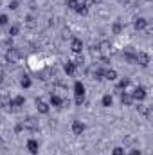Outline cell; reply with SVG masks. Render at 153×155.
<instances>
[{"instance_id": "obj_1", "label": "cell", "mask_w": 153, "mask_h": 155, "mask_svg": "<svg viewBox=\"0 0 153 155\" xmlns=\"http://www.w3.org/2000/svg\"><path fill=\"white\" fill-rule=\"evenodd\" d=\"M74 94H76L74 103H76L77 107H81L83 101H85V85H83L81 81H76V83H74Z\"/></svg>"}, {"instance_id": "obj_2", "label": "cell", "mask_w": 153, "mask_h": 155, "mask_svg": "<svg viewBox=\"0 0 153 155\" xmlns=\"http://www.w3.org/2000/svg\"><path fill=\"white\" fill-rule=\"evenodd\" d=\"M97 51L101 52V56L110 54V52H112V41H110V40H101V41L97 43Z\"/></svg>"}, {"instance_id": "obj_3", "label": "cell", "mask_w": 153, "mask_h": 155, "mask_svg": "<svg viewBox=\"0 0 153 155\" xmlns=\"http://www.w3.org/2000/svg\"><path fill=\"white\" fill-rule=\"evenodd\" d=\"M135 63L141 65V67H148L150 65V56L144 51H139V52H135Z\"/></svg>"}, {"instance_id": "obj_4", "label": "cell", "mask_w": 153, "mask_h": 155, "mask_svg": "<svg viewBox=\"0 0 153 155\" xmlns=\"http://www.w3.org/2000/svg\"><path fill=\"white\" fill-rule=\"evenodd\" d=\"M146 96H148V92H146L144 87H135V88L132 90V97H133V101H144Z\"/></svg>"}, {"instance_id": "obj_5", "label": "cell", "mask_w": 153, "mask_h": 155, "mask_svg": "<svg viewBox=\"0 0 153 155\" xmlns=\"http://www.w3.org/2000/svg\"><path fill=\"white\" fill-rule=\"evenodd\" d=\"M5 58L13 63V61H16V60H20V58H22V52L18 51V47H15V45H13L11 49H7V51H5Z\"/></svg>"}, {"instance_id": "obj_6", "label": "cell", "mask_w": 153, "mask_h": 155, "mask_svg": "<svg viewBox=\"0 0 153 155\" xmlns=\"http://www.w3.org/2000/svg\"><path fill=\"white\" fill-rule=\"evenodd\" d=\"M22 124H24V128H25V130H31V132L38 130V121H36L34 117H27L25 121H22Z\"/></svg>"}, {"instance_id": "obj_7", "label": "cell", "mask_w": 153, "mask_h": 155, "mask_svg": "<svg viewBox=\"0 0 153 155\" xmlns=\"http://www.w3.org/2000/svg\"><path fill=\"white\" fill-rule=\"evenodd\" d=\"M0 107H2L4 110H11V108H13V99H11L7 94L0 96Z\"/></svg>"}, {"instance_id": "obj_8", "label": "cell", "mask_w": 153, "mask_h": 155, "mask_svg": "<svg viewBox=\"0 0 153 155\" xmlns=\"http://www.w3.org/2000/svg\"><path fill=\"white\" fill-rule=\"evenodd\" d=\"M36 110H38L40 114H49V110H50V105L49 103H45L43 99H36Z\"/></svg>"}, {"instance_id": "obj_9", "label": "cell", "mask_w": 153, "mask_h": 155, "mask_svg": "<svg viewBox=\"0 0 153 155\" xmlns=\"http://www.w3.org/2000/svg\"><path fill=\"white\" fill-rule=\"evenodd\" d=\"M133 27H135L137 31H144V29L148 27V20H146L144 16H139V18H135V22H133Z\"/></svg>"}, {"instance_id": "obj_10", "label": "cell", "mask_w": 153, "mask_h": 155, "mask_svg": "<svg viewBox=\"0 0 153 155\" xmlns=\"http://www.w3.org/2000/svg\"><path fill=\"white\" fill-rule=\"evenodd\" d=\"M63 103H65V97H61V96H58V94H50V105H52V107L63 108Z\"/></svg>"}, {"instance_id": "obj_11", "label": "cell", "mask_w": 153, "mask_h": 155, "mask_svg": "<svg viewBox=\"0 0 153 155\" xmlns=\"http://www.w3.org/2000/svg\"><path fill=\"white\" fill-rule=\"evenodd\" d=\"M70 49H72V52L81 54V51H83V41H81L79 38H72V41H70Z\"/></svg>"}, {"instance_id": "obj_12", "label": "cell", "mask_w": 153, "mask_h": 155, "mask_svg": "<svg viewBox=\"0 0 153 155\" xmlns=\"http://www.w3.org/2000/svg\"><path fill=\"white\" fill-rule=\"evenodd\" d=\"M121 103H122V107H132V103H133L132 94L130 92H121Z\"/></svg>"}, {"instance_id": "obj_13", "label": "cell", "mask_w": 153, "mask_h": 155, "mask_svg": "<svg viewBox=\"0 0 153 155\" xmlns=\"http://www.w3.org/2000/svg\"><path fill=\"white\" fill-rule=\"evenodd\" d=\"M85 132V124L81 121H72V134L74 135H81Z\"/></svg>"}, {"instance_id": "obj_14", "label": "cell", "mask_w": 153, "mask_h": 155, "mask_svg": "<svg viewBox=\"0 0 153 155\" xmlns=\"http://www.w3.org/2000/svg\"><path fill=\"white\" fill-rule=\"evenodd\" d=\"M27 150H29L33 155H36L38 153V150H40L38 141H36V139H29V141H27Z\"/></svg>"}, {"instance_id": "obj_15", "label": "cell", "mask_w": 153, "mask_h": 155, "mask_svg": "<svg viewBox=\"0 0 153 155\" xmlns=\"http://www.w3.org/2000/svg\"><path fill=\"white\" fill-rule=\"evenodd\" d=\"M137 112H139L141 116H144L146 119H150V117H151V108H150V107H146V105H139V107H137Z\"/></svg>"}, {"instance_id": "obj_16", "label": "cell", "mask_w": 153, "mask_h": 155, "mask_svg": "<svg viewBox=\"0 0 153 155\" xmlns=\"http://www.w3.org/2000/svg\"><path fill=\"white\" fill-rule=\"evenodd\" d=\"M76 69H77V65L74 61H67V63H65V72H67L69 76H74V74H76Z\"/></svg>"}, {"instance_id": "obj_17", "label": "cell", "mask_w": 153, "mask_h": 155, "mask_svg": "<svg viewBox=\"0 0 153 155\" xmlns=\"http://www.w3.org/2000/svg\"><path fill=\"white\" fill-rule=\"evenodd\" d=\"M38 25V20L33 16V15H29V16H25V27H29V29H34Z\"/></svg>"}, {"instance_id": "obj_18", "label": "cell", "mask_w": 153, "mask_h": 155, "mask_svg": "<svg viewBox=\"0 0 153 155\" xmlns=\"http://www.w3.org/2000/svg\"><path fill=\"white\" fill-rule=\"evenodd\" d=\"M103 79L115 81V79H117V72H115L114 69H105V76H103Z\"/></svg>"}, {"instance_id": "obj_19", "label": "cell", "mask_w": 153, "mask_h": 155, "mask_svg": "<svg viewBox=\"0 0 153 155\" xmlns=\"http://www.w3.org/2000/svg\"><path fill=\"white\" fill-rule=\"evenodd\" d=\"M25 105V97L24 96H16V97H13V107L15 108H22Z\"/></svg>"}, {"instance_id": "obj_20", "label": "cell", "mask_w": 153, "mask_h": 155, "mask_svg": "<svg viewBox=\"0 0 153 155\" xmlns=\"http://www.w3.org/2000/svg\"><path fill=\"white\" fill-rule=\"evenodd\" d=\"M74 11H76L77 15H83V16H85V15L88 13V7H86V5H85V4H83L81 0H79V4H77V7L74 9Z\"/></svg>"}, {"instance_id": "obj_21", "label": "cell", "mask_w": 153, "mask_h": 155, "mask_svg": "<svg viewBox=\"0 0 153 155\" xmlns=\"http://www.w3.org/2000/svg\"><path fill=\"white\" fill-rule=\"evenodd\" d=\"M128 85H130V79H126V78H124V79H121V81L117 83L115 90H117V92H119V90H126V88H128Z\"/></svg>"}, {"instance_id": "obj_22", "label": "cell", "mask_w": 153, "mask_h": 155, "mask_svg": "<svg viewBox=\"0 0 153 155\" xmlns=\"http://www.w3.org/2000/svg\"><path fill=\"white\" fill-rule=\"evenodd\" d=\"M101 103H103V107H112V103H114V97L110 96V94H106V96H103V99H101Z\"/></svg>"}, {"instance_id": "obj_23", "label": "cell", "mask_w": 153, "mask_h": 155, "mask_svg": "<svg viewBox=\"0 0 153 155\" xmlns=\"http://www.w3.org/2000/svg\"><path fill=\"white\" fill-rule=\"evenodd\" d=\"M103 76H105V69H101V67H97V69L92 72V78H94V79H97V81H99V79H103Z\"/></svg>"}, {"instance_id": "obj_24", "label": "cell", "mask_w": 153, "mask_h": 155, "mask_svg": "<svg viewBox=\"0 0 153 155\" xmlns=\"http://www.w3.org/2000/svg\"><path fill=\"white\" fill-rule=\"evenodd\" d=\"M20 85H22V88H29V87L33 85V81H31L29 76H24L22 79H20Z\"/></svg>"}, {"instance_id": "obj_25", "label": "cell", "mask_w": 153, "mask_h": 155, "mask_svg": "<svg viewBox=\"0 0 153 155\" xmlns=\"http://www.w3.org/2000/svg\"><path fill=\"white\" fill-rule=\"evenodd\" d=\"M18 33H20V25H16V24H15V25H11V27H9V38L16 36Z\"/></svg>"}, {"instance_id": "obj_26", "label": "cell", "mask_w": 153, "mask_h": 155, "mask_svg": "<svg viewBox=\"0 0 153 155\" xmlns=\"http://www.w3.org/2000/svg\"><path fill=\"white\" fill-rule=\"evenodd\" d=\"M112 33H114V35H121V33H122V25H121L119 22H115L114 25H112Z\"/></svg>"}, {"instance_id": "obj_27", "label": "cell", "mask_w": 153, "mask_h": 155, "mask_svg": "<svg viewBox=\"0 0 153 155\" xmlns=\"http://www.w3.org/2000/svg\"><path fill=\"white\" fill-rule=\"evenodd\" d=\"M124 60L130 63H135V52H124Z\"/></svg>"}, {"instance_id": "obj_28", "label": "cell", "mask_w": 153, "mask_h": 155, "mask_svg": "<svg viewBox=\"0 0 153 155\" xmlns=\"http://www.w3.org/2000/svg\"><path fill=\"white\" fill-rule=\"evenodd\" d=\"M77 4H79V0H67V5H69V9H76L77 7Z\"/></svg>"}, {"instance_id": "obj_29", "label": "cell", "mask_w": 153, "mask_h": 155, "mask_svg": "<svg viewBox=\"0 0 153 155\" xmlns=\"http://www.w3.org/2000/svg\"><path fill=\"white\" fill-rule=\"evenodd\" d=\"M9 24V16L7 15H0V25H7Z\"/></svg>"}, {"instance_id": "obj_30", "label": "cell", "mask_w": 153, "mask_h": 155, "mask_svg": "<svg viewBox=\"0 0 153 155\" xmlns=\"http://www.w3.org/2000/svg\"><path fill=\"white\" fill-rule=\"evenodd\" d=\"M2 45H4V47H5V51H7V49H11V47H13V40H11V38L4 40V41H2Z\"/></svg>"}, {"instance_id": "obj_31", "label": "cell", "mask_w": 153, "mask_h": 155, "mask_svg": "<svg viewBox=\"0 0 153 155\" xmlns=\"http://www.w3.org/2000/svg\"><path fill=\"white\" fill-rule=\"evenodd\" d=\"M112 155H124V148H121V146H117L112 150Z\"/></svg>"}, {"instance_id": "obj_32", "label": "cell", "mask_w": 153, "mask_h": 155, "mask_svg": "<svg viewBox=\"0 0 153 155\" xmlns=\"http://www.w3.org/2000/svg\"><path fill=\"white\" fill-rule=\"evenodd\" d=\"M9 63H11V61H9L5 56H2V54H0V67H5V65H9Z\"/></svg>"}, {"instance_id": "obj_33", "label": "cell", "mask_w": 153, "mask_h": 155, "mask_svg": "<svg viewBox=\"0 0 153 155\" xmlns=\"http://www.w3.org/2000/svg\"><path fill=\"white\" fill-rule=\"evenodd\" d=\"M18 5H20V4H18V0H13V2L9 4V9H18Z\"/></svg>"}, {"instance_id": "obj_34", "label": "cell", "mask_w": 153, "mask_h": 155, "mask_svg": "<svg viewBox=\"0 0 153 155\" xmlns=\"http://www.w3.org/2000/svg\"><path fill=\"white\" fill-rule=\"evenodd\" d=\"M24 130H25V128H24V124H22V123H18V124H16V128H15V132H16V134L24 132Z\"/></svg>"}, {"instance_id": "obj_35", "label": "cell", "mask_w": 153, "mask_h": 155, "mask_svg": "<svg viewBox=\"0 0 153 155\" xmlns=\"http://www.w3.org/2000/svg\"><path fill=\"white\" fill-rule=\"evenodd\" d=\"M74 63H76V65H81V63H83V56H76Z\"/></svg>"}, {"instance_id": "obj_36", "label": "cell", "mask_w": 153, "mask_h": 155, "mask_svg": "<svg viewBox=\"0 0 153 155\" xmlns=\"http://www.w3.org/2000/svg\"><path fill=\"white\" fill-rule=\"evenodd\" d=\"M4 78H5V74H4V71H2V67H0V83H4Z\"/></svg>"}, {"instance_id": "obj_37", "label": "cell", "mask_w": 153, "mask_h": 155, "mask_svg": "<svg viewBox=\"0 0 153 155\" xmlns=\"http://www.w3.org/2000/svg\"><path fill=\"white\" fill-rule=\"evenodd\" d=\"M128 155H141V152H139V150H132Z\"/></svg>"}, {"instance_id": "obj_38", "label": "cell", "mask_w": 153, "mask_h": 155, "mask_svg": "<svg viewBox=\"0 0 153 155\" xmlns=\"http://www.w3.org/2000/svg\"><path fill=\"white\" fill-rule=\"evenodd\" d=\"M146 2H151V0H146Z\"/></svg>"}, {"instance_id": "obj_39", "label": "cell", "mask_w": 153, "mask_h": 155, "mask_svg": "<svg viewBox=\"0 0 153 155\" xmlns=\"http://www.w3.org/2000/svg\"><path fill=\"white\" fill-rule=\"evenodd\" d=\"M0 4H2V0H0Z\"/></svg>"}]
</instances>
